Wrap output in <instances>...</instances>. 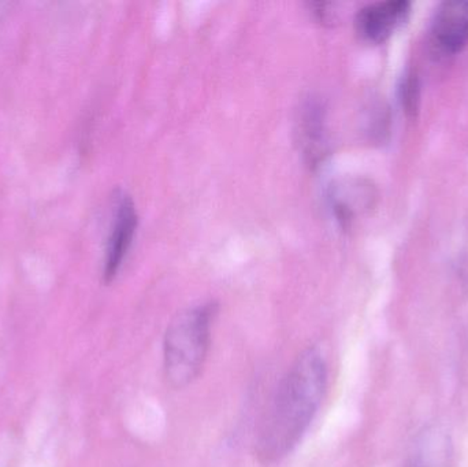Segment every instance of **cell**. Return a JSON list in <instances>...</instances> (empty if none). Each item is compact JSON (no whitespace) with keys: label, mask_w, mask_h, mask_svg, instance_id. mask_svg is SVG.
I'll use <instances>...</instances> for the list:
<instances>
[{"label":"cell","mask_w":468,"mask_h":467,"mask_svg":"<svg viewBox=\"0 0 468 467\" xmlns=\"http://www.w3.org/2000/svg\"><path fill=\"white\" fill-rule=\"evenodd\" d=\"M327 387V364L318 348H308L289 367L259 427L255 454L274 465L293 451L315 419Z\"/></svg>","instance_id":"6da1fadb"},{"label":"cell","mask_w":468,"mask_h":467,"mask_svg":"<svg viewBox=\"0 0 468 467\" xmlns=\"http://www.w3.org/2000/svg\"><path fill=\"white\" fill-rule=\"evenodd\" d=\"M411 3L406 0H388L360 8L355 25L363 40L382 44L409 19Z\"/></svg>","instance_id":"277c9868"},{"label":"cell","mask_w":468,"mask_h":467,"mask_svg":"<svg viewBox=\"0 0 468 467\" xmlns=\"http://www.w3.org/2000/svg\"><path fill=\"white\" fill-rule=\"evenodd\" d=\"M433 46L444 55H455L468 46V0L442 3L431 27Z\"/></svg>","instance_id":"5b68a950"},{"label":"cell","mask_w":468,"mask_h":467,"mask_svg":"<svg viewBox=\"0 0 468 467\" xmlns=\"http://www.w3.org/2000/svg\"><path fill=\"white\" fill-rule=\"evenodd\" d=\"M216 314V304H199L181 312L167 326L164 340V370L165 377L173 388H186L202 373L210 351Z\"/></svg>","instance_id":"7a4b0ae2"},{"label":"cell","mask_w":468,"mask_h":467,"mask_svg":"<svg viewBox=\"0 0 468 467\" xmlns=\"http://www.w3.org/2000/svg\"><path fill=\"white\" fill-rule=\"evenodd\" d=\"M400 99L404 111L411 118L417 117L420 106V84L415 73H409L400 85Z\"/></svg>","instance_id":"ba28073f"},{"label":"cell","mask_w":468,"mask_h":467,"mask_svg":"<svg viewBox=\"0 0 468 467\" xmlns=\"http://www.w3.org/2000/svg\"><path fill=\"white\" fill-rule=\"evenodd\" d=\"M139 216L133 199L125 192H118L114 197L112 225L104 255V281L112 282L120 273L123 260H126V255L133 243Z\"/></svg>","instance_id":"3957f363"},{"label":"cell","mask_w":468,"mask_h":467,"mask_svg":"<svg viewBox=\"0 0 468 467\" xmlns=\"http://www.w3.org/2000/svg\"><path fill=\"white\" fill-rule=\"evenodd\" d=\"M376 194L365 183L348 184L335 188L332 195V206L335 217L343 225L351 224L357 214L373 206Z\"/></svg>","instance_id":"52a82bcc"},{"label":"cell","mask_w":468,"mask_h":467,"mask_svg":"<svg viewBox=\"0 0 468 467\" xmlns=\"http://www.w3.org/2000/svg\"><path fill=\"white\" fill-rule=\"evenodd\" d=\"M453 443L447 430L440 425L425 428L415 439L404 467H451Z\"/></svg>","instance_id":"8992f818"}]
</instances>
